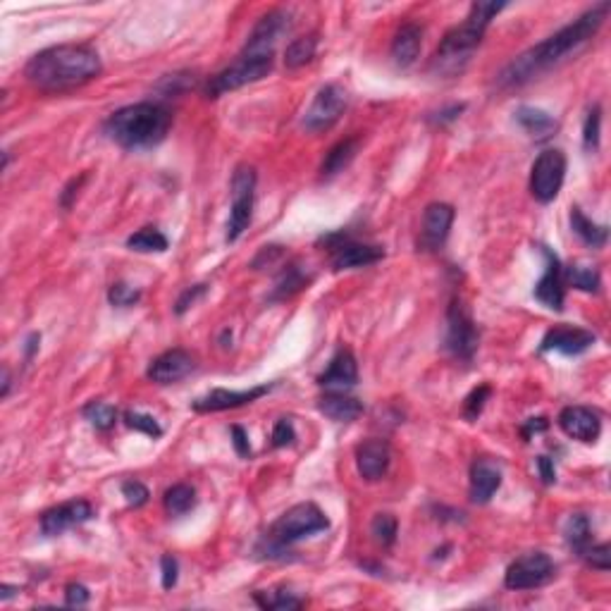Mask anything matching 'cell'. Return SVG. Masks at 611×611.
Returning a JSON list of instances; mask_svg holds the SVG:
<instances>
[{
	"mask_svg": "<svg viewBox=\"0 0 611 611\" xmlns=\"http://www.w3.org/2000/svg\"><path fill=\"white\" fill-rule=\"evenodd\" d=\"M609 3H599V5L590 7L588 13H583L578 20H573L571 24H566L564 29H559L557 33H551L550 39H545L538 46L528 48L525 53L519 58H513L509 65L499 72L497 84L502 89L523 87L528 81H532L540 74H545L547 70L557 67L559 62L566 61V55L576 53L580 46H585L595 33L602 29L606 14H609Z\"/></svg>",
	"mask_w": 611,
	"mask_h": 611,
	"instance_id": "6da1fadb",
	"label": "cell"
},
{
	"mask_svg": "<svg viewBox=\"0 0 611 611\" xmlns=\"http://www.w3.org/2000/svg\"><path fill=\"white\" fill-rule=\"evenodd\" d=\"M103 72V62L91 46L62 43L33 55L24 67V77L43 93H65L84 87Z\"/></svg>",
	"mask_w": 611,
	"mask_h": 611,
	"instance_id": "7a4b0ae2",
	"label": "cell"
},
{
	"mask_svg": "<svg viewBox=\"0 0 611 611\" xmlns=\"http://www.w3.org/2000/svg\"><path fill=\"white\" fill-rule=\"evenodd\" d=\"M173 125V115L160 103H132L115 110L106 120V134L122 148H153L165 141Z\"/></svg>",
	"mask_w": 611,
	"mask_h": 611,
	"instance_id": "3957f363",
	"label": "cell"
},
{
	"mask_svg": "<svg viewBox=\"0 0 611 611\" xmlns=\"http://www.w3.org/2000/svg\"><path fill=\"white\" fill-rule=\"evenodd\" d=\"M504 7L506 3H473L468 17L458 27L449 29L442 39L437 53L432 58V70H437L439 74L461 72L465 62L471 61L473 51L480 46L490 22Z\"/></svg>",
	"mask_w": 611,
	"mask_h": 611,
	"instance_id": "277c9868",
	"label": "cell"
},
{
	"mask_svg": "<svg viewBox=\"0 0 611 611\" xmlns=\"http://www.w3.org/2000/svg\"><path fill=\"white\" fill-rule=\"evenodd\" d=\"M330 528V519L320 512V506L313 502H301V504L287 509L273 525L270 531L260 538L256 545V554L260 559H279L285 561L289 554V547L296 545L299 540L311 538L315 532H323Z\"/></svg>",
	"mask_w": 611,
	"mask_h": 611,
	"instance_id": "5b68a950",
	"label": "cell"
},
{
	"mask_svg": "<svg viewBox=\"0 0 611 611\" xmlns=\"http://www.w3.org/2000/svg\"><path fill=\"white\" fill-rule=\"evenodd\" d=\"M480 346V330L473 320L468 306L461 296H454L449 308H446V334L445 349L452 353L456 361H473Z\"/></svg>",
	"mask_w": 611,
	"mask_h": 611,
	"instance_id": "8992f818",
	"label": "cell"
},
{
	"mask_svg": "<svg viewBox=\"0 0 611 611\" xmlns=\"http://www.w3.org/2000/svg\"><path fill=\"white\" fill-rule=\"evenodd\" d=\"M275 58H266V55H249L241 53L237 61L225 70H220L215 77H211L206 87L208 99H220L222 93L237 91V89L260 81L263 77L273 72Z\"/></svg>",
	"mask_w": 611,
	"mask_h": 611,
	"instance_id": "52a82bcc",
	"label": "cell"
},
{
	"mask_svg": "<svg viewBox=\"0 0 611 611\" xmlns=\"http://www.w3.org/2000/svg\"><path fill=\"white\" fill-rule=\"evenodd\" d=\"M253 199H256V170L251 165H240L232 174V208L227 220V241H237L251 225Z\"/></svg>",
	"mask_w": 611,
	"mask_h": 611,
	"instance_id": "ba28073f",
	"label": "cell"
},
{
	"mask_svg": "<svg viewBox=\"0 0 611 611\" xmlns=\"http://www.w3.org/2000/svg\"><path fill=\"white\" fill-rule=\"evenodd\" d=\"M327 251H330V263L333 270H353V268L375 266L385 258V249L378 244H363V241L352 240L344 232H333L323 237Z\"/></svg>",
	"mask_w": 611,
	"mask_h": 611,
	"instance_id": "9c48e42d",
	"label": "cell"
},
{
	"mask_svg": "<svg viewBox=\"0 0 611 611\" xmlns=\"http://www.w3.org/2000/svg\"><path fill=\"white\" fill-rule=\"evenodd\" d=\"M557 576V564L547 557L545 551H528L513 561L504 573V585L509 590H538L551 583Z\"/></svg>",
	"mask_w": 611,
	"mask_h": 611,
	"instance_id": "30bf717a",
	"label": "cell"
},
{
	"mask_svg": "<svg viewBox=\"0 0 611 611\" xmlns=\"http://www.w3.org/2000/svg\"><path fill=\"white\" fill-rule=\"evenodd\" d=\"M566 177V155L559 148H547L535 158L531 170V193L540 203H551L561 192Z\"/></svg>",
	"mask_w": 611,
	"mask_h": 611,
	"instance_id": "8fae6325",
	"label": "cell"
},
{
	"mask_svg": "<svg viewBox=\"0 0 611 611\" xmlns=\"http://www.w3.org/2000/svg\"><path fill=\"white\" fill-rule=\"evenodd\" d=\"M346 103H349V96H346L344 89L339 87V84H325V87L315 93V99L311 100V106L304 113L301 127L311 134L333 129L339 122V118L344 115Z\"/></svg>",
	"mask_w": 611,
	"mask_h": 611,
	"instance_id": "7c38bea8",
	"label": "cell"
},
{
	"mask_svg": "<svg viewBox=\"0 0 611 611\" xmlns=\"http://www.w3.org/2000/svg\"><path fill=\"white\" fill-rule=\"evenodd\" d=\"M292 29V17L287 10H270L258 20V24L253 27L249 33V41L241 53L249 55H266V58H275V48H277L279 39Z\"/></svg>",
	"mask_w": 611,
	"mask_h": 611,
	"instance_id": "4fadbf2b",
	"label": "cell"
},
{
	"mask_svg": "<svg viewBox=\"0 0 611 611\" xmlns=\"http://www.w3.org/2000/svg\"><path fill=\"white\" fill-rule=\"evenodd\" d=\"M540 251L545 256V275L535 285L532 296L545 306V308H550V311H561L566 299L564 266H561V260H559V256L551 251L550 246L540 244Z\"/></svg>",
	"mask_w": 611,
	"mask_h": 611,
	"instance_id": "5bb4252c",
	"label": "cell"
},
{
	"mask_svg": "<svg viewBox=\"0 0 611 611\" xmlns=\"http://www.w3.org/2000/svg\"><path fill=\"white\" fill-rule=\"evenodd\" d=\"M196 371V359L184 349H170L151 361L146 375L155 385H174Z\"/></svg>",
	"mask_w": 611,
	"mask_h": 611,
	"instance_id": "9a60e30c",
	"label": "cell"
},
{
	"mask_svg": "<svg viewBox=\"0 0 611 611\" xmlns=\"http://www.w3.org/2000/svg\"><path fill=\"white\" fill-rule=\"evenodd\" d=\"M91 519L93 506L89 504L87 499H72V502H65V504L48 509L41 516V531L48 538H53V535H62L70 528H77V525L87 523Z\"/></svg>",
	"mask_w": 611,
	"mask_h": 611,
	"instance_id": "2e32d148",
	"label": "cell"
},
{
	"mask_svg": "<svg viewBox=\"0 0 611 611\" xmlns=\"http://www.w3.org/2000/svg\"><path fill=\"white\" fill-rule=\"evenodd\" d=\"M557 423L569 437L585 442V445L597 442L599 432H602V418H599V413L588 409V406H566L564 411L559 413Z\"/></svg>",
	"mask_w": 611,
	"mask_h": 611,
	"instance_id": "e0dca14e",
	"label": "cell"
},
{
	"mask_svg": "<svg viewBox=\"0 0 611 611\" xmlns=\"http://www.w3.org/2000/svg\"><path fill=\"white\" fill-rule=\"evenodd\" d=\"M392 464V449L385 439H366L356 446V468L368 483L382 480Z\"/></svg>",
	"mask_w": 611,
	"mask_h": 611,
	"instance_id": "ac0fdd59",
	"label": "cell"
},
{
	"mask_svg": "<svg viewBox=\"0 0 611 611\" xmlns=\"http://www.w3.org/2000/svg\"><path fill=\"white\" fill-rule=\"evenodd\" d=\"M595 344V334L583 330V327L571 325H559L551 327L550 333L540 342V352H559L564 356H578V353L588 352Z\"/></svg>",
	"mask_w": 611,
	"mask_h": 611,
	"instance_id": "d6986e66",
	"label": "cell"
},
{
	"mask_svg": "<svg viewBox=\"0 0 611 611\" xmlns=\"http://www.w3.org/2000/svg\"><path fill=\"white\" fill-rule=\"evenodd\" d=\"M454 208L449 203H430L423 215V227H420V246L426 251H439L445 246L449 230L454 222Z\"/></svg>",
	"mask_w": 611,
	"mask_h": 611,
	"instance_id": "ffe728a7",
	"label": "cell"
},
{
	"mask_svg": "<svg viewBox=\"0 0 611 611\" xmlns=\"http://www.w3.org/2000/svg\"><path fill=\"white\" fill-rule=\"evenodd\" d=\"M273 390V385H260L251 387V390H244V392H230V390H213L208 392L206 397H199L192 404L193 411L199 413H218L227 411V409H240V406L253 404L256 399H260L263 394H268Z\"/></svg>",
	"mask_w": 611,
	"mask_h": 611,
	"instance_id": "44dd1931",
	"label": "cell"
},
{
	"mask_svg": "<svg viewBox=\"0 0 611 611\" xmlns=\"http://www.w3.org/2000/svg\"><path fill=\"white\" fill-rule=\"evenodd\" d=\"M502 487V468L492 458H475L471 465V502L487 504Z\"/></svg>",
	"mask_w": 611,
	"mask_h": 611,
	"instance_id": "7402d4cb",
	"label": "cell"
},
{
	"mask_svg": "<svg viewBox=\"0 0 611 611\" xmlns=\"http://www.w3.org/2000/svg\"><path fill=\"white\" fill-rule=\"evenodd\" d=\"M359 382V363L353 359V353L349 349H339L330 361V366L318 378L320 387L327 390H346Z\"/></svg>",
	"mask_w": 611,
	"mask_h": 611,
	"instance_id": "603a6c76",
	"label": "cell"
},
{
	"mask_svg": "<svg viewBox=\"0 0 611 611\" xmlns=\"http://www.w3.org/2000/svg\"><path fill=\"white\" fill-rule=\"evenodd\" d=\"M420 46H423V27L416 22H404L397 29L392 39V61L394 65L406 70L418 61Z\"/></svg>",
	"mask_w": 611,
	"mask_h": 611,
	"instance_id": "cb8c5ba5",
	"label": "cell"
},
{
	"mask_svg": "<svg viewBox=\"0 0 611 611\" xmlns=\"http://www.w3.org/2000/svg\"><path fill=\"white\" fill-rule=\"evenodd\" d=\"M516 122L523 127V132L535 141H547L559 132V120L547 110L532 106H521L516 110Z\"/></svg>",
	"mask_w": 611,
	"mask_h": 611,
	"instance_id": "d4e9b609",
	"label": "cell"
},
{
	"mask_svg": "<svg viewBox=\"0 0 611 611\" xmlns=\"http://www.w3.org/2000/svg\"><path fill=\"white\" fill-rule=\"evenodd\" d=\"M318 411L334 423H352L363 413V404L356 397H349L344 392H330L325 397H320Z\"/></svg>",
	"mask_w": 611,
	"mask_h": 611,
	"instance_id": "484cf974",
	"label": "cell"
},
{
	"mask_svg": "<svg viewBox=\"0 0 611 611\" xmlns=\"http://www.w3.org/2000/svg\"><path fill=\"white\" fill-rule=\"evenodd\" d=\"M359 148H361L359 136H349V139L337 141V144L325 153V160H323V165H320V177H323V180H333L339 173H344L346 167L352 165V160L356 158Z\"/></svg>",
	"mask_w": 611,
	"mask_h": 611,
	"instance_id": "4316f807",
	"label": "cell"
},
{
	"mask_svg": "<svg viewBox=\"0 0 611 611\" xmlns=\"http://www.w3.org/2000/svg\"><path fill=\"white\" fill-rule=\"evenodd\" d=\"M308 282H311V275L306 273L299 260H294V263L282 268V273H279L277 279H275L273 294H270V299L268 301L292 299L294 294H299L301 289L308 287Z\"/></svg>",
	"mask_w": 611,
	"mask_h": 611,
	"instance_id": "83f0119b",
	"label": "cell"
},
{
	"mask_svg": "<svg viewBox=\"0 0 611 611\" xmlns=\"http://www.w3.org/2000/svg\"><path fill=\"white\" fill-rule=\"evenodd\" d=\"M571 230L583 244L592 246V249H602L609 241V230L605 225L592 222L578 206L571 208Z\"/></svg>",
	"mask_w": 611,
	"mask_h": 611,
	"instance_id": "f1b7e54d",
	"label": "cell"
},
{
	"mask_svg": "<svg viewBox=\"0 0 611 611\" xmlns=\"http://www.w3.org/2000/svg\"><path fill=\"white\" fill-rule=\"evenodd\" d=\"M564 535H566L569 547H571V550L580 557V554H583V551L592 545L590 519H588L585 513H573L571 519L566 521Z\"/></svg>",
	"mask_w": 611,
	"mask_h": 611,
	"instance_id": "f546056e",
	"label": "cell"
},
{
	"mask_svg": "<svg viewBox=\"0 0 611 611\" xmlns=\"http://www.w3.org/2000/svg\"><path fill=\"white\" fill-rule=\"evenodd\" d=\"M564 285H571L573 289L585 294H597L602 287V277L595 268L576 263V266L564 268Z\"/></svg>",
	"mask_w": 611,
	"mask_h": 611,
	"instance_id": "4dcf8cb0",
	"label": "cell"
},
{
	"mask_svg": "<svg viewBox=\"0 0 611 611\" xmlns=\"http://www.w3.org/2000/svg\"><path fill=\"white\" fill-rule=\"evenodd\" d=\"M315 48H318V36L315 33L294 39L285 51V65L289 70H299V67L308 65L315 58Z\"/></svg>",
	"mask_w": 611,
	"mask_h": 611,
	"instance_id": "1f68e13d",
	"label": "cell"
},
{
	"mask_svg": "<svg viewBox=\"0 0 611 611\" xmlns=\"http://www.w3.org/2000/svg\"><path fill=\"white\" fill-rule=\"evenodd\" d=\"M163 506L170 516H182V513L192 512L196 506V490L192 485H173L170 490H165V497H163Z\"/></svg>",
	"mask_w": 611,
	"mask_h": 611,
	"instance_id": "d6a6232c",
	"label": "cell"
},
{
	"mask_svg": "<svg viewBox=\"0 0 611 611\" xmlns=\"http://www.w3.org/2000/svg\"><path fill=\"white\" fill-rule=\"evenodd\" d=\"M127 246L132 249V251L139 253H163L167 251V237L155 227H144L139 232H134L129 240H127Z\"/></svg>",
	"mask_w": 611,
	"mask_h": 611,
	"instance_id": "836d02e7",
	"label": "cell"
},
{
	"mask_svg": "<svg viewBox=\"0 0 611 611\" xmlns=\"http://www.w3.org/2000/svg\"><path fill=\"white\" fill-rule=\"evenodd\" d=\"M81 416L100 432L110 430V428H115V423H118V409L110 404H103V401H89V404L81 409Z\"/></svg>",
	"mask_w": 611,
	"mask_h": 611,
	"instance_id": "e575fe53",
	"label": "cell"
},
{
	"mask_svg": "<svg viewBox=\"0 0 611 611\" xmlns=\"http://www.w3.org/2000/svg\"><path fill=\"white\" fill-rule=\"evenodd\" d=\"M399 523L392 513H375L371 523V535L380 547H392L397 542Z\"/></svg>",
	"mask_w": 611,
	"mask_h": 611,
	"instance_id": "d590c367",
	"label": "cell"
},
{
	"mask_svg": "<svg viewBox=\"0 0 611 611\" xmlns=\"http://www.w3.org/2000/svg\"><path fill=\"white\" fill-rule=\"evenodd\" d=\"M253 599H256L263 609H301V606H304V599L294 597L292 592L270 590V592H266V595L256 592Z\"/></svg>",
	"mask_w": 611,
	"mask_h": 611,
	"instance_id": "8d00e7d4",
	"label": "cell"
},
{
	"mask_svg": "<svg viewBox=\"0 0 611 611\" xmlns=\"http://www.w3.org/2000/svg\"><path fill=\"white\" fill-rule=\"evenodd\" d=\"M122 420H125L127 428L144 432V435H148V437H153V439L163 437V428H160L158 420L153 418V416H148V413L127 411L125 416H122Z\"/></svg>",
	"mask_w": 611,
	"mask_h": 611,
	"instance_id": "74e56055",
	"label": "cell"
},
{
	"mask_svg": "<svg viewBox=\"0 0 611 611\" xmlns=\"http://www.w3.org/2000/svg\"><path fill=\"white\" fill-rule=\"evenodd\" d=\"M599 132H602V108L595 106L585 118L583 125V146L585 151H597Z\"/></svg>",
	"mask_w": 611,
	"mask_h": 611,
	"instance_id": "f35d334b",
	"label": "cell"
},
{
	"mask_svg": "<svg viewBox=\"0 0 611 611\" xmlns=\"http://www.w3.org/2000/svg\"><path fill=\"white\" fill-rule=\"evenodd\" d=\"M108 301L115 306V308H129V306L139 304L141 292L134 289V287L125 285V282H115L110 289H108Z\"/></svg>",
	"mask_w": 611,
	"mask_h": 611,
	"instance_id": "ab89813d",
	"label": "cell"
},
{
	"mask_svg": "<svg viewBox=\"0 0 611 611\" xmlns=\"http://www.w3.org/2000/svg\"><path fill=\"white\" fill-rule=\"evenodd\" d=\"M492 397V387L490 385H480L475 387L468 397H465L464 401V416L468 420H475L483 413V409H485L487 399Z\"/></svg>",
	"mask_w": 611,
	"mask_h": 611,
	"instance_id": "60d3db41",
	"label": "cell"
},
{
	"mask_svg": "<svg viewBox=\"0 0 611 611\" xmlns=\"http://www.w3.org/2000/svg\"><path fill=\"white\" fill-rule=\"evenodd\" d=\"M585 564L592 566V569H597V571H609L611 569V547L606 542L602 545H590L588 550L580 554Z\"/></svg>",
	"mask_w": 611,
	"mask_h": 611,
	"instance_id": "b9f144b4",
	"label": "cell"
},
{
	"mask_svg": "<svg viewBox=\"0 0 611 611\" xmlns=\"http://www.w3.org/2000/svg\"><path fill=\"white\" fill-rule=\"evenodd\" d=\"M122 497L127 499V504L134 506V509H139V506L146 504L148 497H151V492H148V487L144 485V483H139V480H127V483H122Z\"/></svg>",
	"mask_w": 611,
	"mask_h": 611,
	"instance_id": "7bdbcfd3",
	"label": "cell"
},
{
	"mask_svg": "<svg viewBox=\"0 0 611 611\" xmlns=\"http://www.w3.org/2000/svg\"><path fill=\"white\" fill-rule=\"evenodd\" d=\"M160 571H163V588L173 590L174 585H177V578H180V564H177V559L173 554H163V559H160Z\"/></svg>",
	"mask_w": 611,
	"mask_h": 611,
	"instance_id": "ee69618b",
	"label": "cell"
},
{
	"mask_svg": "<svg viewBox=\"0 0 611 611\" xmlns=\"http://www.w3.org/2000/svg\"><path fill=\"white\" fill-rule=\"evenodd\" d=\"M206 292H208V285H193V287H189V289H184L180 299H177V304H174V313H177V315H184V313L189 311V308H192V306L196 304V301H199Z\"/></svg>",
	"mask_w": 611,
	"mask_h": 611,
	"instance_id": "f6af8a7d",
	"label": "cell"
},
{
	"mask_svg": "<svg viewBox=\"0 0 611 611\" xmlns=\"http://www.w3.org/2000/svg\"><path fill=\"white\" fill-rule=\"evenodd\" d=\"M89 599H91V592H89L87 585L81 583H70L65 588V605L67 606H87Z\"/></svg>",
	"mask_w": 611,
	"mask_h": 611,
	"instance_id": "bcb514c9",
	"label": "cell"
},
{
	"mask_svg": "<svg viewBox=\"0 0 611 611\" xmlns=\"http://www.w3.org/2000/svg\"><path fill=\"white\" fill-rule=\"evenodd\" d=\"M294 439H296V432H294L292 420H289V418L277 420V423H275V428H273V446H275V449L292 445Z\"/></svg>",
	"mask_w": 611,
	"mask_h": 611,
	"instance_id": "7dc6e473",
	"label": "cell"
},
{
	"mask_svg": "<svg viewBox=\"0 0 611 611\" xmlns=\"http://www.w3.org/2000/svg\"><path fill=\"white\" fill-rule=\"evenodd\" d=\"M464 110H465V103H452V106H449V108H442L439 113H432L430 118H428V120H430L432 125L445 127V125H449V122L458 120Z\"/></svg>",
	"mask_w": 611,
	"mask_h": 611,
	"instance_id": "c3c4849f",
	"label": "cell"
},
{
	"mask_svg": "<svg viewBox=\"0 0 611 611\" xmlns=\"http://www.w3.org/2000/svg\"><path fill=\"white\" fill-rule=\"evenodd\" d=\"M538 471L545 485H554L557 483V468H554V461L550 456H538Z\"/></svg>",
	"mask_w": 611,
	"mask_h": 611,
	"instance_id": "681fc988",
	"label": "cell"
},
{
	"mask_svg": "<svg viewBox=\"0 0 611 611\" xmlns=\"http://www.w3.org/2000/svg\"><path fill=\"white\" fill-rule=\"evenodd\" d=\"M232 445L234 452L240 454V456H251V445H249V437H246V432L241 430L240 426L232 428Z\"/></svg>",
	"mask_w": 611,
	"mask_h": 611,
	"instance_id": "f907efd6",
	"label": "cell"
},
{
	"mask_svg": "<svg viewBox=\"0 0 611 611\" xmlns=\"http://www.w3.org/2000/svg\"><path fill=\"white\" fill-rule=\"evenodd\" d=\"M547 428H550V420H547V418H531V420H525L523 437L531 439L532 435H538V432H545Z\"/></svg>",
	"mask_w": 611,
	"mask_h": 611,
	"instance_id": "816d5d0a",
	"label": "cell"
},
{
	"mask_svg": "<svg viewBox=\"0 0 611 611\" xmlns=\"http://www.w3.org/2000/svg\"><path fill=\"white\" fill-rule=\"evenodd\" d=\"M84 180H87V174H81L80 180H72V182H70V184L65 186V192H62V196H61V206L62 208L72 206V196L77 192H80V186H81V182H84Z\"/></svg>",
	"mask_w": 611,
	"mask_h": 611,
	"instance_id": "f5cc1de1",
	"label": "cell"
},
{
	"mask_svg": "<svg viewBox=\"0 0 611 611\" xmlns=\"http://www.w3.org/2000/svg\"><path fill=\"white\" fill-rule=\"evenodd\" d=\"M10 387H13V378H10V371H7V368H3V390H0V397L7 399V394H10Z\"/></svg>",
	"mask_w": 611,
	"mask_h": 611,
	"instance_id": "db71d44e",
	"label": "cell"
},
{
	"mask_svg": "<svg viewBox=\"0 0 611 611\" xmlns=\"http://www.w3.org/2000/svg\"><path fill=\"white\" fill-rule=\"evenodd\" d=\"M39 342H41L39 334H36V333L29 334V339H27V359H32L33 353H36V349H39Z\"/></svg>",
	"mask_w": 611,
	"mask_h": 611,
	"instance_id": "11a10c76",
	"label": "cell"
},
{
	"mask_svg": "<svg viewBox=\"0 0 611 611\" xmlns=\"http://www.w3.org/2000/svg\"><path fill=\"white\" fill-rule=\"evenodd\" d=\"M17 592H20V588H14V585H3V588H0V599H3V602H7V599L14 597Z\"/></svg>",
	"mask_w": 611,
	"mask_h": 611,
	"instance_id": "9f6ffc18",
	"label": "cell"
}]
</instances>
